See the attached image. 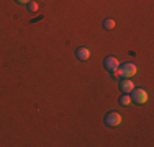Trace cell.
<instances>
[{"label": "cell", "instance_id": "obj_4", "mask_svg": "<svg viewBox=\"0 0 154 147\" xmlns=\"http://www.w3.org/2000/svg\"><path fill=\"white\" fill-rule=\"evenodd\" d=\"M103 65H105V69H107L108 72H113L116 67L120 65V62H118V59L116 57H113V56H108V57H105V61H103Z\"/></svg>", "mask_w": 154, "mask_h": 147}, {"label": "cell", "instance_id": "obj_5", "mask_svg": "<svg viewBox=\"0 0 154 147\" xmlns=\"http://www.w3.org/2000/svg\"><path fill=\"white\" fill-rule=\"evenodd\" d=\"M120 88H122L123 93H131L134 88V83L131 79H122L120 80Z\"/></svg>", "mask_w": 154, "mask_h": 147}, {"label": "cell", "instance_id": "obj_11", "mask_svg": "<svg viewBox=\"0 0 154 147\" xmlns=\"http://www.w3.org/2000/svg\"><path fill=\"white\" fill-rule=\"evenodd\" d=\"M15 2L18 3V5H28V3L31 2V0H15Z\"/></svg>", "mask_w": 154, "mask_h": 147}, {"label": "cell", "instance_id": "obj_2", "mask_svg": "<svg viewBox=\"0 0 154 147\" xmlns=\"http://www.w3.org/2000/svg\"><path fill=\"white\" fill-rule=\"evenodd\" d=\"M103 121H105V124L110 126V128H118L120 124H122V121H123V116L120 115L118 111H110V113L105 115Z\"/></svg>", "mask_w": 154, "mask_h": 147}, {"label": "cell", "instance_id": "obj_6", "mask_svg": "<svg viewBox=\"0 0 154 147\" xmlns=\"http://www.w3.org/2000/svg\"><path fill=\"white\" fill-rule=\"evenodd\" d=\"M75 57L79 59V61H87V59L90 57V49L89 47H79V49L75 51Z\"/></svg>", "mask_w": 154, "mask_h": 147}, {"label": "cell", "instance_id": "obj_9", "mask_svg": "<svg viewBox=\"0 0 154 147\" xmlns=\"http://www.w3.org/2000/svg\"><path fill=\"white\" fill-rule=\"evenodd\" d=\"M112 75L115 77V79H123V69H122V65H118V67L112 72Z\"/></svg>", "mask_w": 154, "mask_h": 147}, {"label": "cell", "instance_id": "obj_8", "mask_svg": "<svg viewBox=\"0 0 154 147\" xmlns=\"http://www.w3.org/2000/svg\"><path fill=\"white\" fill-rule=\"evenodd\" d=\"M102 25H103L105 29H113L115 28V20H112V18H105Z\"/></svg>", "mask_w": 154, "mask_h": 147}, {"label": "cell", "instance_id": "obj_10", "mask_svg": "<svg viewBox=\"0 0 154 147\" xmlns=\"http://www.w3.org/2000/svg\"><path fill=\"white\" fill-rule=\"evenodd\" d=\"M38 8H39V5H38L36 2H33V0H31L30 3H28V10H30V12L35 13V12H38Z\"/></svg>", "mask_w": 154, "mask_h": 147}, {"label": "cell", "instance_id": "obj_7", "mask_svg": "<svg viewBox=\"0 0 154 147\" xmlns=\"http://www.w3.org/2000/svg\"><path fill=\"white\" fill-rule=\"evenodd\" d=\"M131 103H133V100H131L130 93H123L122 97H120V105L122 106H130Z\"/></svg>", "mask_w": 154, "mask_h": 147}, {"label": "cell", "instance_id": "obj_3", "mask_svg": "<svg viewBox=\"0 0 154 147\" xmlns=\"http://www.w3.org/2000/svg\"><path fill=\"white\" fill-rule=\"evenodd\" d=\"M122 69H123V79H131V77H134L138 74V67H136V64H133V62L123 64Z\"/></svg>", "mask_w": 154, "mask_h": 147}, {"label": "cell", "instance_id": "obj_1", "mask_svg": "<svg viewBox=\"0 0 154 147\" xmlns=\"http://www.w3.org/2000/svg\"><path fill=\"white\" fill-rule=\"evenodd\" d=\"M130 97H131V100H133V103H136V105H146L149 100V95H148V92L144 90V88H136L134 87L133 88V92L130 93Z\"/></svg>", "mask_w": 154, "mask_h": 147}]
</instances>
